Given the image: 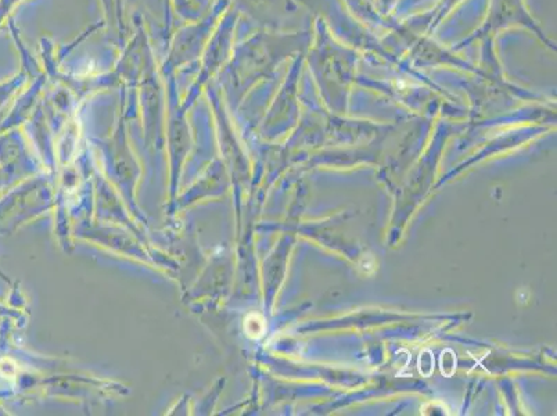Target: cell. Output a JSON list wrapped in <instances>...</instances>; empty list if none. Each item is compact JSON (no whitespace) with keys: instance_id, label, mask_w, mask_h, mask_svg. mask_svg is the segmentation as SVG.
I'll return each instance as SVG.
<instances>
[{"instance_id":"cell-1","label":"cell","mask_w":557,"mask_h":416,"mask_svg":"<svg viewBox=\"0 0 557 416\" xmlns=\"http://www.w3.org/2000/svg\"><path fill=\"white\" fill-rule=\"evenodd\" d=\"M441 369H443V374L445 372V369L447 368H451V371H452V374H454V371H455V368H456V360H455V356H452L451 358V363L447 360V355H445V352H443V358H441Z\"/></svg>"}]
</instances>
